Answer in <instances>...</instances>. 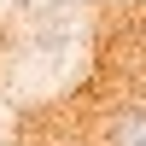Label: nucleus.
<instances>
[{"mask_svg":"<svg viewBox=\"0 0 146 146\" xmlns=\"http://www.w3.org/2000/svg\"><path fill=\"white\" fill-rule=\"evenodd\" d=\"M105 146H146V105L117 111V117H111V129H105Z\"/></svg>","mask_w":146,"mask_h":146,"instance_id":"obj_1","label":"nucleus"}]
</instances>
